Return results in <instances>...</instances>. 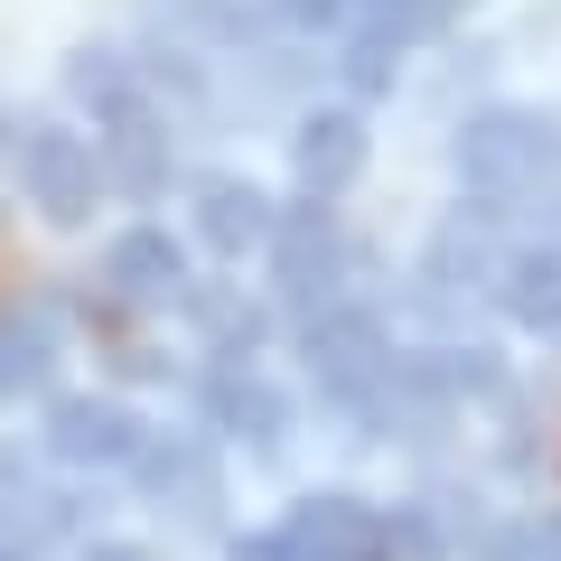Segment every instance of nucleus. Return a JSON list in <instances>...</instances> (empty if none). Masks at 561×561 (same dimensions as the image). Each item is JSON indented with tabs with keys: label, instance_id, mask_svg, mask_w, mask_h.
I'll return each instance as SVG.
<instances>
[{
	"label": "nucleus",
	"instance_id": "nucleus-13",
	"mask_svg": "<svg viewBox=\"0 0 561 561\" xmlns=\"http://www.w3.org/2000/svg\"><path fill=\"white\" fill-rule=\"evenodd\" d=\"M234 561H300V542H290V534H262V542H243Z\"/></svg>",
	"mask_w": 561,
	"mask_h": 561
},
{
	"label": "nucleus",
	"instance_id": "nucleus-9",
	"mask_svg": "<svg viewBox=\"0 0 561 561\" xmlns=\"http://www.w3.org/2000/svg\"><path fill=\"white\" fill-rule=\"evenodd\" d=\"M113 280L150 300V290H169V280H179V253H169L160 234H122V243H113Z\"/></svg>",
	"mask_w": 561,
	"mask_h": 561
},
{
	"label": "nucleus",
	"instance_id": "nucleus-15",
	"mask_svg": "<svg viewBox=\"0 0 561 561\" xmlns=\"http://www.w3.org/2000/svg\"><path fill=\"white\" fill-rule=\"evenodd\" d=\"M534 552H542V561H561V515H552V524L534 534Z\"/></svg>",
	"mask_w": 561,
	"mask_h": 561
},
{
	"label": "nucleus",
	"instance_id": "nucleus-2",
	"mask_svg": "<svg viewBox=\"0 0 561 561\" xmlns=\"http://www.w3.org/2000/svg\"><path fill=\"white\" fill-rule=\"evenodd\" d=\"M309 365H319V383H328L337 402H365L383 375H393V356H383L375 319H356V309H337V319L309 328Z\"/></svg>",
	"mask_w": 561,
	"mask_h": 561
},
{
	"label": "nucleus",
	"instance_id": "nucleus-5",
	"mask_svg": "<svg viewBox=\"0 0 561 561\" xmlns=\"http://www.w3.org/2000/svg\"><path fill=\"white\" fill-rule=\"evenodd\" d=\"M337 272H346V243L328 234L319 216H300V225H280V280L300 290V300H328L337 290Z\"/></svg>",
	"mask_w": 561,
	"mask_h": 561
},
{
	"label": "nucleus",
	"instance_id": "nucleus-6",
	"mask_svg": "<svg viewBox=\"0 0 561 561\" xmlns=\"http://www.w3.org/2000/svg\"><path fill=\"white\" fill-rule=\"evenodd\" d=\"M197 225H206V243H216V253H243V243L272 234V206H262L253 187L216 179V187H197Z\"/></svg>",
	"mask_w": 561,
	"mask_h": 561
},
{
	"label": "nucleus",
	"instance_id": "nucleus-4",
	"mask_svg": "<svg viewBox=\"0 0 561 561\" xmlns=\"http://www.w3.org/2000/svg\"><path fill=\"white\" fill-rule=\"evenodd\" d=\"M47 440H57V459H94V468H113V459H131V412H113V402H57L47 412Z\"/></svg>",
	"mask_w": 561,
	"mask_h": 561
},
{
	"label": "nucleus",
	"instance_id": "nucleus-11",
	"mask_svg": "<svg viewBox=\"0 0 561 561\" xmlns=\"http://www.w3.org/2000/svg\"><path fill=\"white\" fill-rule=\"evenodd\" d=\"M38 375H47V328L28 319V328L0 337V383H38Z\"/></svg>",
	"mask_w": 561,
	"mask_h": 561
},
{
	"label": "nucleus",
	"instance_id": "nucleus-7",
	"mask_svg": "<svg viewBox=\"0 0 561 561\" xmlns=\"http://www.w3.org/2000/svg\"><path fill=\"white\" fill-rule=\"evenodd\" d=\"M356 160H365L356 113H319V122L300 131V179H309V187H346V179H356Z\"/></svg>",
	"mask_w": 561,
	"mask_h": 561
},
{
	"label": "nucleus",
	"instance_id": "nucleus-1",
	"mask_svg": "<svg viewBox=\"0 0 561 561\" xmlns=\"http://www.w3.org/2000/svg\"><path fill=\"white\" fill-rule=\"evenodd\" d=\"M552 160H561V131L542 113H486V122H468V140H459V169L478 187H534Z\"/></svg>",
	"mask_w": 561,
	"mask_h": 561
},
{
	"label": "nucleus",
	"instance_id": "nucleus-16",
	"mask_svg": "<svg viewBox=\"0 0 561 561\" xmlns=\"http://www.w3.org/2000/svg\"><path fill=\"white\" fill-rule=\"evenodd\" d=\"M375 10H383V20H393V10H402V20H421V0H375Z\"/></svg>",
	"mask_w": 561,
	"mask_h": 561
},
{
	"label": "nucleus",
	"instance_id": "nucleus-14",
	"mask_svg": "<svg viewBox=\"0 0 561 561\" xmlns=\"http://www.w3.org/2000/svg\"><path fill=\"white\" fill-rule=\"evenodd\" d=\"M280 10H290V20H300V28H319V20H337L346 0H280Z\"/></svg>",
	"mask_w": 561,
	"mask_h": 561
},
{
	"label": "nucleus",
	"instance_id": "nucleus-3",
	"mask_svg": "<svg viewBox=\"0 0 561 561\" xmlns=\"http://www.w3.org/2000/svg\"><path fill=\"white\" fill-rule=\"evenodd\" d=\"M20 187L47 206V216H84V206H94V140H76V131H28V140H20Z\"/></svg>",
	"mask_w": 561,
	"mask_h": 561
},
{
	"label": "nucleus",
	"instance_id": "nucleus-8",
	"mask_svg": "<svg viewBox=\"0 0 561 561\" xmlns=\"http://www.w3.org/2000/svg\"><path fill=\"white\" fill-rule=\"evenodd\" d=\"M206 412H216L225 431H253V440H272V431H280V402L262 393V383L243 375V365H225V375L206 383Z\"/></svg>",
	"mask_w": 561,
	"mask_h": 561
},
{
	"label": "nucleus",
	"instance_id": "nucleus-10",
	"mask_svg": "<svg viewBox=\"0 0 561 561\" xmlns=\"http://www.w3.org/2000/svg\"><path fill=\"white\" fill-rule=\"evenodd\" d=\"M140 468H150V486H160V496H169V486H179V496H216V478H206V459H197V449H140Z\"/></svg>",
	"mask_w": 561,
	"mask_h": 561
},
{
	"label": "nucleus",
	"instance_id": "nucleus-18",
	"mask_svg": "<svg viewBox=\"0 0 561 561\" xmlns=\"http://www.w3.org/2000/svg\"><path fill=\"white\" fill-rule=\"evenodd\" d=\"M0 561H20V552H0Z\"/></svg>",
	"mask_w": 561,
	"mask_h": 561
},
{
	"label": "nucleus",
	"instance_id": "nucleus-12",
	"mask_svg": "<svg viewBox=\"0 0 561 561\" xmlns=\"http://www.w3.org/2000/svg\"><path fill=\"white\" fill-rule=\"evenodd\" d=\"M346 76H356L365 94H375V84L393 76V28H383V38H356V57H346Z\"/></svg>",
	"mask_w": 561,
	"mask_h": 561
},
{
	"label": "nucleus",
	"instance_id": "nucleus-17",
	"mask_svg": "<svg viewBox=\"0 0 561 561\" xmlns=\"http://www.w3.org/2000/svg\"><path fill=\"white\" fill-rule=\"evenodd\" d=\"M103 561H140V552H103Z\"/></svg>",
	"mask_w": 561,
	"mask_h": 561
}]
</instances>
